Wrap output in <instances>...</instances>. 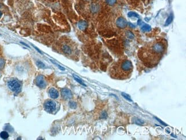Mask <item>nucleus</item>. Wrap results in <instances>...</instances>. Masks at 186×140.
Here are the masks:
<instances>
[{
  "mask_svg": "<svg viewBox=\"0 0 186 140\" xmlns=\"http://www.w3.org/2000/svg\"><path fill=\"white\" fill-rule=\"evenodd\" d=\"M21 44H23V45H25L26 47H28V48H30V47H29V46L28 45V44H25V43H23V42H21Z\"/></svg>",
  "mask_w": 186,
  "mask_h": 140,
  "instance_id": "obj_27",
  "label": "nucleus"
},
{
  "mask_svg": "<svg viewBox=\"0 0 186 140\" xmlns=\"http://www.w3.org/2000/svg\"><path fill=\"white\" fill-rule=\"evenodd\" d=\"M35 82H36V85H37L39 87V88H45V87H46V85H47V83H46V81L45 79H44V77L42 75L38 76L36 79Z\"/></svg>",
  "mask_w": 186,
  "mask_h": 140,
  "instance_id": "obj_5",
  "label": "nucleus"
},
{
  "mask_svg": "<svg viewBox=\"0 0 186 140\" xmlns=\"http://www.w3.org/2000/svg\"><path fill=\"white\" fill-rule=\"evenodd\" d=\"M156 118V119H157V121H159V122H160L161 123H162V124L163 125H166V123H164V122H162V121H160V119H158V118Z\"/></svg>",
  "mask_w": 186,
  "mask_h": 140,
  "instance_id": "obj_26",
  "label": "nucleus"
},
{
  "mask_svg": "<svg viewBox=\"0 0 186 140\" xmlns=\"http://www.w3.org/2000/svg\"><path fill=\"white\" fill-rule=\"evenodd\" d=\"M87 25H88L87 22L85 21H84V20L80 21L78 22V24H77V26H78V28L80 29V30H82V31L85 30V29L87 28Z\"/></svg>",
  "mask_w": 186,
  "mask_h": 140,
  "instance_id": "obj_9",
  "label": "nucleus"
},
{
  "mask_svg": "<svg viewBox=\"0 0 186 140\" xmlns=\"http://www.w3.org/2000/svg\"><path fill=\"white\" fill-rule=\"evenodd\" d=\"M173 19H174L173 14L171 13L170 15H169V17H168L167 21H166V24H165V26H167V25H168L169 24H170L171 22L172 21V20H173Z\"/></svg>",
  "mask_w": 186,
  "mask_h": 140,
  "instance_id": "obj_13",
  "label": "nucleus"
},
{
  "mask_svg": "<svg viewBox=\"0 0 186 140\" xmlns=\"http://www.w3.org/2000/svg\"><path fill=\"white\" fill-rule=\"evenodd\" d=\"M8 86L11 91L14 93H19L21 90V85L19 80L11 79L8 82Z\"/></svg>",
  "mask_w": 186,
  "mask_h": 140,
  "instance_id": "obj_2",
  "label": "nucleus"
},
{
  "mask_svg": "<svg viewBox=\"0 0 186 140\" xmlns=\"http://www.w3.org/2000/svg\"><path fill=\"white\" fill-rule=\"evenodd\" d=\"M2 12H1V11H0V18H1V16H2Z\"/></svg>",
  "mask_w": 186,
  "mask_h": 140,
  "instance_id": "obj_29",
  "label": "nucleus"
},
{
  "mask_svg": "<svg viewBox=\"0 0 186 140\" xmlns=\"http://www.w3.org/2000/svg\"><path fill=\"white\" fill-rule=\"evenodd\" d=\"M33 47L34 48H35V49H36V50H37V51H38V52H39V53H40L41 54H42V52H41V51H40V50H39V49H38V48H37V47H35V46H33Z\"/></svg>",
  "mask_w": 186,
  "mask_h": 140,
  "instance_id": "obj_25",
  "label": "nucleus"
},
{
  "mask_svg": "<svg viewBox=\"0 0 186 140\" xmlns=\"http://www.w3.org/2000/svg\"><path fill=\"white\" fill-rule=\"evenodd\" d=\"M73 77H74V79H75V80H76V81L78 82V83H79L80 84H81V85H82L83 86H86V85H85L84 83V82L82 81V80H81V79H80L79 77L75 75H73Z\"/></svg>",
  "mask_w": 186,
  "mask_h": 140,
  "instance_id": "obj_16",
  "label": "nucleus"
},
{
  "mask_svg": "<svg viewBox=\"0 0 186 140\" xmlns=\"http://www.w3.org/2000/svg\"><path fill=\"white\" fill-rule=\"evenodd\" d=\"M69 105L70 108H73V109H75V108H77L76 103L73 101L69 102Z\"/></svg>",
  "mask_w": 186,
  "mask_h": 140,
  "instance_id": "obj_19",
  "label": "nucleus"
},
{
  "mask_svg": "<svg viewBox=\"0 0 186 140\" xmlns=\"http://www.w3.org/2000/svg\"><path fill=\"white\" fill-rule=\"evenodd\" d=\"M117 27L120 28H125L127 26V22L124 18L120 17L117 19L116 22Z\"/></svg>",
  "mask_w": 186,
  "mask_h": 140,
  "instance_id": "obj_7",
  "label": "nucleus"
},
{
  "mask_svg": "<svg viewBox=\"0 0 186 140\" xmlns=\"http://www.w3.org/2000/svg\"><path fill=\"white\" fill-rule=\"evenodd\" d=\"M61 95L65 99H69L72 97V93L69 89L65 88L61 90Z\"/></svg>",
  "mask_w": 186,
  "mask_h": 140,
  "instance_id": "obj_6",
  "label": "nucleus"
},
{
  "mask_svg": "<svg viewBox=\"0 0 186 140\" xmlns=\"http://www.w3.org/2000/svg\"><path fill=\"white\" fill-rule=\"evenodd\" d=\"M133 70V65L130 60H126L113 68L112 76L116 79H126L129 76Z\"/></svg>",
  "mask_w": 186,
  "mask_h": 140,
  "instance_id": "obj_1",
  "label": "nucleus"
},
{
  "mask_svg": "<svg viewBox=\"0 0 186 140\" xmlns=\"http://www.w3.org/2000/svg\"><path fill=\"white\" fill-rule=\"evenodd\" d=\"M121 95H122V96L124 97V98H126L127 100H129V102H132V100L131 99V97H130L128 94H127L124 93H121Z\"/></svg>",
  "mask_w": 186,
  "mask_h": 140,
  "instance_id": "obj_18",
  "label": "nucleus"
},
{
  "mask_svg": "<svg viewBox=\"0 0 186 140\" xmlns=\"http://www.w3.org/2000/svg\"><path fill=\"white\" fill-rule=\"evenodd\" d=\"M36 65H37L38 67L39 68L43 69L45 67V65H44V63H42L41 61H37V62H36Z\"/></svg>",
  "mask_w": 186,
  "mask_h": 140,
  "instance_id": "obj_17",
  "label": "nucleus"
},
{
  "mask_svg": "<svg viewBox=\"0 0 186 140\" xmlns=\"http://www.w3.org/2000/svg\"><path fill=\"white\" fill-rule=\"evenodd\" d=\"M141 30L144 32H149V31H150L151 30V26L149 25L144 24V25L141 27Z\"/></svg>",
  "mask_w": 186,
  "mask_h": 140,
  "instance_id": "obj_12",
  "label": "nucleus"
},
{
  "mask_svg": "<svg viewBox=\"0 0 186 140\" xmlns=\"http://www.w3.org/2000/svg\"><path fill=\"white\" fill-rule=\"evenodd\" d=\"M44 106H45L46 110L50 113L54 111L56 108V104L55 102L52 101V100H48L45 102Z\"/></svg>",
  "mask_w": 186,
  "mask_h": 140,
  "instance_id": "obj_4",
  "label": "nucleus"
},
{
  "mask_svg": "<svg viewBox=\"0 0 186 140\" xmlns=\"http://www.w3.org/2000/svg\"><path fill=\"white\" fill-rule=\"evenodd\" d=\"M107 4L109 5H113L116 2V0H105Z\"/></svg>",
  "mask_w": 186,
  "mask_h": 140,
  "instance_id": "obj_21",
  "label": "nucleus"
},
{
  "mask_svg": "<svg viewBox=\"0 0 186 140\" xmlns=\"http://www.w3.org/2000/svg\"><path fill=\"white\" fill-rule=\"evenodd\" d=\"M165 49L164 45L162 43L157 42L153 44L151 47V50L156 55H161L163 53Z\"/></svg>",
  "mask_w": 186,
  "mask_h": 140,
  "instance_id": "obj_3",
  "label": "nucleus"
},
{
  "mask_svg": "<svg viewBox=\"0 0 186 140\" xmlns=\"http://www.w3.org/2000/svg\"><path fill=\"white\" fill-rule=\"evenodd\" d=\"M126 36L129 39H133L134 38V35L132 33L130 32V31H127V32H126Z\"/></svg>",
  "mask_w": 186,
  "mask_h": 140,
  "instance_id": "obj_20",
  "label": "nucleus"
},
{
  "mask_svg": "<svg viewBox=\"0 0 186 140\" xmlns=\"http://www.w3.org/2000/svg\"><path fill=\"white\" fill-rule=\"evenodd\" d=\"M5 64V62L3 59L0 58V69L2 68Z\"/></svg>",
  "mask_w": 186,
  "mask_h": 140,
  "instance_id": "obj_23",
  "label": "nucleus"
},
{
  "mask_svg": "<svg viewBox=\"0 0 186 140\" xmlns=\"http://www.w3.org/2000/svg\"><path fill=\"white\" fill-rule=\"evenodd\" d=\"M62 50L64 52V53H65V54H68V55H69V54H71L72 51L71 48L68 45H64L62 46Z\"/></svg>",
  "mask_w": 186,
  "mask_h": 140,
  "instance_id": "obj_10",
  "label": "nucleus"
},
{
  "mask_svg": "<svg viewBox=\"0 0 186 140\" xmlns=\"http://www.w3.org/2000/svg\"><path fill=\"white\" fill-rule=\"evenodd\" d=\"M1 7H2V5H1V4H0V8H1Z\"/></svg>",
  "mask_w": 186,
  "mask_h": 140,
  "instance_id": "obj_30",
  "label": "nucleus"
},
{
  "mask_svg": "<svg viewBox=\"0 0 186 140\" xmlns=\"http://www.w3.org/2000/svg\"><path fill=\"white\" fill-rule=\"evenodd\" d=\"M105 115H106V114H105V113L103 114V115H102L101 118H105V116H105Z\"/></svg>",
  "mask_w": 186,
  "mask_h": 140,
  "instance_id": "obj_28",
  "label": "nucleus"
},
{
  "mask_svg": "<svg viewBox=\"0 0 186 140\" xmlns=\"http://www.w3.org/2000/svg\"><path fill=\"white\" fill-rule=\"evenodd\" d=\"M49 95H50V97L53 99L57 98L59 95L58 91H57L56 89L54 88H52L49 90Z\"/></svg>",
  "mask_w": 186,
  "mask_h": 140,
  "instance_id": "obj_8",
  "label": "nucleus"
},
{
  "mask_svg": "<svg viewBox=\"0 0 186 140\" xmlns=\"http://www.w3.org/2000/svg\"><path fill=\"white\" fill-rule=\"evenodd\" d=\"M128 16L129 17H139V16H138V14L135 13H134V12H129V13L128 14Z\"/></svg>",
  "mask_w": 186,
  "mask_h": 140,
  "instance_id": "obj_22",
  "label": "nucleus"
},
{
  "mask_svg": "<svg viewBox=\"0 0 186 140\" xmlns=\"http://www.w3.org/2000/svg\"><path fill=\"white\" fill-rule=\"evenodd\" d=\"M0 137H1V138H2V139H7V138L9 137V134H8L6 131H2V132L0 133Z\"/></svg>",
  "mask_w": 186,
  "mask_h": 140,
  "instance_id": "obj_15",
  "label": "nucleus"
},
{
  "mask_svg": "<svg viewBox=\"0 0 186 140\" xmlns=\"http://www.w3.org/2000/svg\"><path fill=\"white\" fill-rule=\"evenodd\" d=\"M50 61H51V62H52L53 63H54V64H55V65H57V67H59V68H60V70H63V71H64V70H65V68H64V67H61V65H57V63H55V62H53V61H52V60H50Z\"/></svg>",
  "mask_w": 186,
  "mask_h": 140,
  "instance_id": "obj_24",
  "label": "nucleus"
},
{
  "mask_svg": "<svg viewBox=\"0 0 186 140\" xmlns=\"http://www.w3.org/2000/svg\"><path fill=\"white\" fill-rule=\"evenodd\" d=\"M133 122L135 123L137 125H141L144 123V121L143 120H141L140 119H139L137 118H133Z\"/></svg>",
  "mask_w": 186,
  "mask_h": 140,
  "instance_id": "obj_14",
  "label": "nucleus"
},
{
  "mask_svg": "<svg viewBox=\"0 0 186 140\" xmlns=\"http://www.w3.org/2000/svg\"><path fill=\"white\" fill-rule=\"evenodd\" d=\"M99 9V6L96 4H92L90 6V10L93 13H96Z\"/></svg>",
  "mask_w": 186,
  "mask_h": 140,
  "instance_id": "obj_11",
  "label": "nucleus"
}]
</instances>
